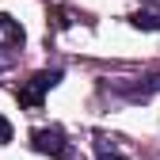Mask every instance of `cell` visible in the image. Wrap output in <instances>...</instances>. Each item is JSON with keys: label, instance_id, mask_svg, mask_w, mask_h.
<instances>
[{"label": "cell", "instance_id": "6da1fadb", "mask_svg": "<svg viewBox=\"0 0 160 160\" xmlns=\"http://www.w3.org/2000/svg\"><path fill=\"white\" fill-rule=\"evenodd\" d=\"M31 149L42 152V156H53V160H69V156H72V145L65 141V133L57 130V126L34 130V133H31Z\"/></svg>", "mask_w": 160, "mask_h": 160}, {"label": "cell", "instance_id": "7a4b0ae2", "mask_svg": "<svg viewBox=\"0 0 160 160\" xmlns=\"http://www.w3.org/2000/svg\"><path fill=\"white\" fill-rule=\"evenodd\" d=\"M61 84V69H42V72H34L23 88H19V103L23 107H42V95L50 88Z\"/></svg>", "mask_w": 160, "mask_h": 160}, {"label": "cell", "instance_id": "3957f363", "mask_svg": "<svg viewBox=\"0 0 160 160\" xmlns=\"http://www.w3.org/2000/svg\"><path fill=\"white\" fill-rule=\"evenodd\" d=\"M118 92H122L126 99H149L152 92H160V76H156V72L137 76V80H130V84H118Z\"/></svg>", "mask_w": 160, "mask_h": 160}, {"label": "cell", "instance_id": "277c9868", "mask_svg": "<svg viewBox=\"0 0 160 160\" xmlns=\"http://www.w3.org/2000/svg\"><path fill=\"white\" fill-rule=\"evenodd\" d=\"M15 46H23V27L12 15H0V50H15Z\"/></svg>", "mask_w": 160, "mask_h": 160}, {"label": "cell", "instance_id": "5b68a950", "mask_svg": "<svg viewBox=\"0 0 160 160\" xmlns=\"http://www.w3.org/2000/svg\"><path fill=\"white\" fill-rule=\"evenodd\" d=\"M130 23H133L137 31H160V12H145V8H141V12L130 15Z\"/></svg>", "mask_w": 160, "mask_h": 160}, {"label": "cell", "instance_id": "8992f818", "mask_svg": "<svg viewBox=\"0 0 160 160\" xmlns=\"http://www.w3.org/2000/svg\"><path fill=\"white\" fill-rule=\"evenodd\" d=\"M8 141H12V122L0 114V145H8Z\"/></svg>", "mask_w": 160, "mask_h": 160}, {"label": "cell", "instance_id": "52a82bcc", "mask_svg": "<svg viewBox=\"0 0 160 160\" xmlns=\"http://www.w3.org/2000/svg\"><path fill=\"white\" fill-rule=\"evenodd\" d=\"M99 160H118V156H107V152H103V156H99Z\"/></svg>", "mask_w": 160, "mask_h": 160}, {"label": "cell", "instance_id": "ba28073f", "mask_svg": "<svg viewBox=\"0 0 160 160\" xmlns=\"http://www.w3.org/2000/svg\"><path fill=\"white\" fill-rule=\"evenodd\" d=\"M149 4H160V0H149Z\"/></svg>", "mask_w": 160, "mask_h": 160}]
</instances>
